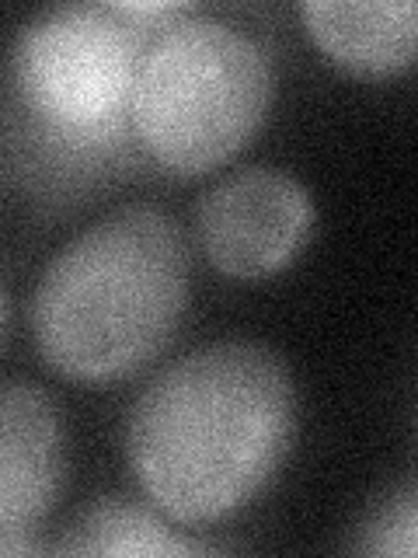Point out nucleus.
Wrapping results in <instances>:
<instances>
[{"label":"nucleus","mask_w":418,"mask_h":558,"mask_svg":"<svg viewBox=\"0 0 418 558\" xmlns=\"http://www.w3.org/2000/svg\"><path fill=\"white\" fill-rule=\"evenodd\" d=\"M57 555H84V558H188V555H220L223 545L188 537L171 527L164 513L144 502L104 496L70 523Z\"/></svg>","instance_id":"obj_8"},{"label":"nucleus","mask_w":418,"mask_h":558,"mask_svg":"<svg viewBox=\"0 0 418 558\" xmlns=\"http://www.w3.org/2000/svg\"><path fill=\"white\" fill-rule=\"evenodd\" d=\"M353 551L373 558H415L418 551V496L415 485H401L362 517Z\"/></svg>","instance_id":"obj_9"},{"label":"nucleus","mask_w":418,"mask_h":558,"mask_svg":"<svg viewBox=\"0 0 418 558\" xmlns=\"http://www.w3.org/2000/svg\"><path fill=\"white\" fill-rule=\"evenodd\" d=\"M66 485V423L42 384L0 380V537H28Z\"/></svg>","instance_id":"obj_6"},{"label":"nucleus","mask_w":418,"mask_h":558,"mask_svg":"<svg viewBox=\"0 0 418 558\" xmlns=\"http://www.w3.org/2000/svg\"><path fill=\"white\" fill-rule=\"evenodd\" d=\"M192 293V248L168 209L130 203L66 241L32 293V336L49 371L104 384L174 342Z\"/></svg>","instance_id":"obj_3"},{"label":"nucleus","mask_w":418,"mask_h":558,"mask_svg":"<svg viewBox=\"0 0 418 558\" xmlns=\"http://www.w3.org/2000/svg\"><path fill=\"white\" fill-rule=\"evenodd\" d=\"M310 39L353 74L391 77L415 60V0H300Z\"/></svg>","instance_id":"obj_7"},{"label":"nucleus","mask_w":418,"mask_h":558,"mask_svg":"<svg viewBox=\"0 0 418 558\" xmlns=\"http://www.w3.org/2000/svg\"><path fill=\"white\" fill-rule=\"evenodd\" d=\"M8 318H11V304H8V293H4V287H0V342H4Z\"/></svg>","instance_id":"obj_10"},{"label":"nucleus","mask_w":418,"mask_h":558,"mask_svg":"<svg viewBox=\"0 0 418 558\" xmlns=\"http://www.w3.org/2000/svg\"><path fill=\"white\" fill-rule=\"evenodd\" d=\"M272 57L251 32L185 8L150 35L130 119L153 171L196 179L231 161L269 119Z\"/></svg>","instance_id":"obj_4"},{"label":"nucleus","mask_w":418,"mask_h":558,"mask_svg":"<svg viewBox=\"0 0 418 558\" xmlns=\"http://www.w3.org/2000/svg\"><path fill=\"white\" fill-rule=\"evenodd\" d=\"M296 440V384L266 342L220 339L179 356L136 395L126 458L171 523L209 527L251 506Z\"/></svg>","instance_id":"obj_2"},{"label":"nucleus","mask_w":418,"mask_h":558,"mask_svg":"<svg viewBox=\"0 0 418 558\" xmlns=\"http://www.w3.org/2000/svg\"><path fill=\"white\" fill-rule=\"evenodd\" d=\"M192 220L199 252L217 272L261 279L300 255L314 231V196L283 168L248 165L209 185Z\"/></svg>","instance_id":"obj_5"},{"label":"nucleus","mask_w":418,"mask_h":558,"mask_svg":"<svg viewBox=\"0 0 418 558\" xmlns=\"http://www.w3.org/2000/svg\"><path fill=\"white\" fill-rule=\"evenodd\" d=\"M188 4H49L11 46L0 98V174L66 214L153 171L133 133V77L150 35Z\"/></svg>","instance_id":"obj_1"}]
</instances>
